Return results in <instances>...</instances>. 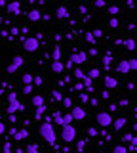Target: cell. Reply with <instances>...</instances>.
Masks as SVG:
<instances>
[{
  "mask_svg": "<svg viewBox=\"0 0 137 153\" xmlns=\"http://www.w3.org/2000/svg\"><path fill=\"white\" fill-rule=\"evenodd\" d=\"M76 149H84V142H78L76 143Z\"/></svg>",
  "mask_w": 137,
  "mask_h": 153,
  "instance_id": "681fc988",
  "label": "cell"
},
{
  "mask_svg": "<svg viewBox=\"0 0 137 153\" xmlns=\"http://www.w3.org/2000/svg\"><path fill=\"white\" fill-rule=\"evenodd\" d=\"M133 130H135V132H137V123H135V124H133Z\"/></svg>",
  "mask_w": 137,
  "mask_h": 153,
  "instance_id": "f5cc1de1",
  "label": "cell"
},
{
  "mask_svg": "<svg viewBox=\"0 0 137 153\" xmlns=\"http://www.w3.org/2000/svg\"><path fill=\"white\" fill-rule=\"evenodd\" d=\"M108 27H111V29H116L118 27V19L116 17H111V19H108Z\"/></svg>",
  "mask_w": 137,
  "mask_h": 153,
  "instance_id": "f546056e",
  "label": "cell"
},
{
  "mask_svg": "<svg viewBox=\"0 0 137 153\" xmlns=\"http://www.w3.org/2000/svg\"><path fill=\"white\" fill-rule=\"evenodd\" d=\"M15 132H17V128H15V126H12V128H10V132H8V134H10V136H13Z\"/></svg>",
  "mask_w": 137,
  "mask_h": 153,
  "instance_id": "7dc6e473",
  "label": "cell"
},
{
  "mask_svg": "<svg viewBox=\"0 0 137 153\" xmlns=\"http://www.w3.org/2000/svg\"><path fill=\"white\" fill-rule=\"evenodd\" d=\"M126 151H127L126 143H120V146H114V153H126Z\"/></svg>",
  "mask_w": 137,
  "mask_h": 153,
  "instance_id": "603a6c76",
  "label": "cell"
},
{
  "mask_svg": "<svg viewBox=\"0 0 137 153\" xmlns=\"http://www.w3.org/2000/svg\"><path fill=\"white\" fill-rule=\"evenodd\" d=\"M112 124H114V130H122V128L126 126V119L120 117V119H116V121H112Z\"/></svg>",
  "mask_w": 137,
  "mask_h": 153,
  "instance_id": "2e32d148",
  "label": "cell"
},
{
  "mask_svg": "<svg viewBox=\"0 0 137 153\" xmlns=\"http://www.w3.org/2000/svg\"><path fill=\"white\" fill-rule=\"evenodd\" d=\"M29 19H31V21H40L42 13L38 12V10H31V12H29Z\"/></svg>",
  "mask_w": 137,
  "mask_h": 153,
  "instance_id": "e0dca14e",
  "label": "cell"
},
{
  "mask_svg": "<svg viewBox=\"0 0 137 153\" xmlns=\"http://www.w3.org/2000/svg\"><path fill=\"white\" fill-rule=\"evenodd\" d=\"M44 111H46V105H44V103L36 107V111H34V119H36V121H42V117H44Z\"/></svg>",
  "mask_w": 137,
  "mask_h": 153,
  "instance_id": "9a60e30c",
  "label": "cell"
},
{
  "mask_svg": "<svg viewBox=\"0 0 137 153\" xmlns=\"http://www.w3.org/2000/svg\"><path fill=\"white\" fill-rule=\"evenodd\" d=\"M23 94H32V86L31 84H23Z\"/></svg>",
  "mask_w": 137,
  "mask_h": 153,
  "instance_id": "1f68e13d",
  "label": "cell"
},
{
  "mask_svg": "<svg viewBox=\"0 0 137 153\" xmlns=\"http://www.w3.org/2000/svg\"><path fill=\"white\" fill-rule=\"evenodd\" d=\"M38 38H34V36H29V38H23V48H25V52H36L38 50Z\"/></svg>",
  "mask_w": 137,
  "mask_h": 153,
  "instance_id": "3957f363",
  "label": "cell"
},
{
  "mask_svg": "<svg viewBox=\"0 0 137 153\" xmlns=\"http://www.w3.org/2000/svg\"><path fill=\"white\" fill-rule=\"evenodd\" d=\"M51 98L57 100V102H61V100H63V96H61V92H53V94H51Z\"/></svg>",
  "mask_w": 137,
  "mask_h": 153,
  "instance_id": "e575fe53",
  "label": "cell"
},
{
  "mask_svg": "<svg viewBox=\"0 0 137 153\" xmlns=\"http://www.w3.org/2000/svg\"><path fill=\"white\" fill-rule=\"evenodd\" d=\"M135 44H137V42H135Z\"/></svg>",
  "mask_w": 137,
  "mask_h": 153,
  "instance_id": "11a10c76",
  "label": "cell"
},
{
  "mask_svg": "<svg viewBox=\"0 0 137 153\" xmlns=\"http://www.w3.org/2000/svg\"><path fill=\"white\" fill-rule=\"evenodd\" d=\"M61 138H63L67 143L76 140V128L73 124H63V130H61Z\"/></svg>",
  "mask_w": 137,
  "mask_h": 153,
  "instance_id": "7a4b0ae2",
  "label": "cell"
},
{
  "mask_svg": "<svg viewBox=\"0 0 137 153\" xmlns=\"http://www.w3.org/2000/svg\"><path fill=\"white\" fill-rule=\"evenodd\" d=\"M55 17H57V19H65V17H69V10L65 8V6H59L57 10H55Z\"/></svg>",
  "mask_w": 137,
  "mask_h": 153,
  "instance_id": "7c38bea8",
  "label": "cell"
},
{
  "mask_svg": "<svg viewBox=\"0 0 137 153\" xmlns=\"http://www.w3.org/2000/svg\"><path fill=\"white\" fill-rule=\"evenodd\" d=\"M95 6L97 8H103V6H105V0H95Z\"/></svg>",
  "mask_w": 137,
  "mask_h": 153,
  "instance_id": "ab89813d",
  "label": "cell"
},
{
  "mask_svg": "<svg viewBox=\"0 0 137 153\" xmlns=\"http://www.w3.org/2000/svg\"><path fill=\"white\" fill-rule=\"evenodd\" d=\"M32 82H34L36 86H40L42 84V79H40V76H34V80H32Z\"/></svg>",
  "mask_w": 137,
  "mask_h": 153,
  "instance_id": "7bdbcfd3",
  "label": "cell"
},
{
  "mask_svg": "<svg viewBox=\"0 0 137 153\" xmlns=\"http://www.w3.org/2000/svg\"><path fill=\"white\" fill-rule=\"evenodd\" d=\"M116 71H118V73H122V75H124V73H130V61H126V59H122V61H118V65H116Z\"/></svg>",
  "mask_w": 137,
  "mask_h": 153,
  "instance_id": "30bf717a",
  "label": "cell"
},
{
  "mask_svg": "<svg viewBox=\"0 0 137 153\" xmlns=\"http://www.w3.org/2000/svg\"><path fill=\"white\" fill-rule=\"evenodd\" d=\"M74 90H84V82H78L76 86H74Z\"/></svg>",
  "mask_w": 137,
  "mask_h": 153,
  "instance_id": "f6af8a7d",
  "label": "cell"
},
{
  "mask_svg": "<svg viewBox=\"0 0 137 153\" xmlns=\"http://www.w3.org/2000/svg\"><path fill=\"white\" fill-rule=\"evenodd\" d=\"M74 121V119H73V115H70V113H67V115H63V124H70V123H73Z\"/></svg>",
  "mask_w": 137,
  "mask_h": 153,
  "instance_id": "f1b7e54d",
  "label": "cell"
},
{
  "mask_svg": "<svg viewBox=\"0 0 137 153\" xmlns=\"http://www.w3.org/2000/svg\"><path fill=\"white\" fill-rule=\"evenodd\" d=\"M74 121H84V117H86V111H84L82 107H73V111H70Z\"/></svg>",
  "mask_w": 137,
  "mask_h": 153,
  "instance_id": "9c48e42d",
  "label": "cell"
},
{
  "mask_svg": "<svg viewBox=\"0 0 137 153\" xmlns=\"http://www.w3.org/2000/svg\"><path fill=\"white\" fill-rule=\"evenodd\" d=\"M80 102H82V103H86V102H88V92L80 94Z\"/></svg>",
  "mask_w": 137,
  "mask_h": 153,
  "instance_id": "74e56055",
  "label": "cell"
},
{
  "mask_svg": "<svg viewBox=\"0 0 137 153\" xmlns=\"http://www.w3.org/2000/svg\"><path fill=\"white\" fill-rule=\"evenodd\" d=\"M61 102H63L65 107H73V100H70V98H63Z\"/></svg>",
  "mask_w": 137,
  "mask_h": 153,
  "instance_id": "4dcf8cb0",
  "label": "cell"
},
{
  "mask_svg": "<svg viewBox=\"0 0 137 153\" xmlns=\"http://www.w3.org/2000/svg\"><path fill=\"white\" fill-rule=\"evenodd\" d=\"M25 149L29 151V153H36V151H38V146H36V143H29V146H27Z\"/></svg>",
  "mask_w": 137,
  "mask_h": 153,
  "instance_id": "4316f807",
  "label": "cell"
},
{
  "mask_svg": "<svg viewBox=\"0 0 137 153\" xmlns=\"http://www.w3.org/2000/svg\"><path fill=\"white\" fill-rule=\"evenodd\" d=\"M95 121L99 126H111L112 124V117H111V113H97V117H95Z\"/></svg>",
  "mask_w": 137,
  "mask_h": 153,
  "instance_id": "5b68a950",
  "label": "cell"
},
{
  "mask_svg": "<svg viewBox=\"0 0 137 153\" xmlns=\"http://www.w3.org/2000/svg\"><path fill=\"white\" fill-rule=\"evenodd\" d=\"M4 130H6V126H4V123H0V134H4Z\"/></svg>",
  "mask_w": 137,
  "mask_h": 153,
  "instance_id": "f907efd6",
  "label": "cell"
},
{
  "mask_svg": "<svg viewBox=\"0 0 137 153\" xmlns=\"http://www.w3.org/2000/svg\"><path fill=\"white\" fill-rule=\"evenodd\" d=\"M118 12H120V8H118L116 4H112V6H108V13H111V16H116Z\"/></svg>",
  "mask_w": 137,
  "mask_h": 153,
  "instance_id": "d4e9b609",
  "label": "cell"
},
{
  "mask_svg": "<svg viewBox=\"0 0 137 153\" xmlns=\"http://www.w3.org/2000/svg\"><path fill=\"white\" fill-rule=\"evenodd\" d=\"M131 136H133V134H124V136H122V142H124V143H130L131 142Z\"/></svg>",
  "mask_w": 137,
  "mask_h": 153,
  "instance_id": "d6a6232c",
  "label": "cell"
},
{
  "mask_svg": "<svg viewBox=\"0 0 137 153\" xmlns=\"http://www.w3.org/2000/svg\"><path fill=\"white\" fill-rule=\"evenodd\" d=\"M130 143H131V146H137V136H131V142Z\"/></svg>",
  "mask_w": 137,
  "mask_h": 153,
  "instance_id": "bcb514c9",
  "label": "cell"
},
{
  "mask_svg": "<svg viewBox=\"0 0 137 153\" xmlns=\"http://www.w3.org/2000/svg\"><path fill=\"white\" fill-rule=\"evenodd\" d=\"M15 111H25V105L17 102V98L15 100H10V103H8V115L15 113Z\"/></svg>",
  "mask_w": 137,
  "mask_h": 153,
  "instance_id": "52a82bcc",
  "label": "cell"
},
{
  "mask_svg": "<svg viewBox=\"0 0 137 153\" xmlns=\"http://www.w3.org/2000/svg\"><path fill=\"white\" fill-rule=\"evenodd\" d=\"M116 109H118V103H111V105H108V113L116 111Z\"/></svg>",
  "mask_w": 137,
  "mask_h": 153,
  "instance_id": "f35d334b",
  "label": "cell"
},
{
  "mask_svg": "<svg viewBox=\"0 0 137 153\" xmlns=\"http://www.w3.org/2000/svg\"><path fill=\"white\" fill-rule=\"evenodd\" d=\"M32 80H34V76H32V75H29V73L23 75V84H32Z\"/></svg>",
  "mask_w": 137,
  "mask_h": 153,
  "instance_id": "7402d4cb",
  "label": "cell"
},
{
  "mask_svg": "<svg viewBox=\"0 0 137 153\" xmlns=\"http://www.w3.org/2000/svg\"><path fill=\"white\" fill-rule=\"evenodd\" d=\"M40 136L44 138L48 143H55L57 136H55V130H53V124H51V121H44V123L40 124Z\"/></svg>",
  "mask_w": 137,
  "mask_h": 153,
  "instance_id": "6da1fadb",
  "label": "cell"
},
{
  "mask_svg": "<svg viewBox=\"0 0 137 153\" xmlns=\"http://www.w3.org/2000/svg\"><path fill=\"white\" fill-rule=\"evenodd\" d=\"M103 80H105V86H107L108 90H111V88H116V86H118V80L114 79V76H105Z\"/></svg>",
  "mask_w": 137,
  "mask_h": 153,
  "instance_id": "5bb4252c",
  "label": "cell"
},
{
  "mask_svg": "<svg viewBox=\"0 0 137 153\" xmlns=\"http://www.w3.org/2000/svg\"><path fill=\"white\" fill-rule=\"evenodd\" d=\"M6 10H8V13H12V16H17V13L21 12V4L17 2V0H13V2H10L6 6Z\"/></svg>",
  "mask_w": 137,
  "mask_h": 153,
  "instance_id": "ba28073f",
  "label": "cell"
},
{
  "mask_svg": "<svg viewBox=\"0 0 137 153\" xmlns=\"http://www.w3.org/2000/svg\"><path fill=\"white\" fill-rule=\"evenodd\" d=\"M63 65H65V69H73V65H74V63H73V61H70V59H69V61H67V63H63Z\"/></svg>",
  "mask_w": 137,
  "mask_h": 153,
  "instance_id": "b9f144b4",
  "label": "cell"
},
{
  "mask_svg": "<svg viewBox=\"0 0 137 153\" xmlns=\"http://www.w3.org/2000/svg\"><path fill=\"white\" fill-rule=\"evenodd\" d=\"M101 96H103V98H105V100H107V98H108V96H111V92H108V88H107V90H105V92H103Z\"/></svg>",
  "mask_w": 137,
  "mask_h": 153,
  "instance_id": "c3c4849f",
  "label": "cell"
},
{
  "mask_svg": "<svg viewBox=\"0 0 137 153\" xmlns=\"http://www.w3.org/2000/svg\"><path fill=\"white\" fill-rule=\"evenodd\" d=\"M74 79L82 80V79H84V71H82V69H78V67H76V69H74Z\"/></svg>",
  "mask_w": 137,
  "mask_h": 153,
  "instance_id": "484cf974",
  "label": "cell"
},
{
  "mask_svg": "<svg viewBox=\"0 0 137 153\" xmlns=\"http://www.w3.org/2000/svg\"><path fill=\"white\" fill-rule=\"evenodd\" d=\"M15 98H17L15 92H10V94H8V102H10V100H15Z\"/></svg>",
  "mask_w": 137,
  "mask_h": 153,
  "instance_id": "ee69618b",
  "label": "cell"
},
{
  "mask_svg": "<svg viewBox=\"0 0 137 153\" xmlns=\"http://www.w3.org/2000/svg\"><path fill=\"white\" fill-rule=\"evenodd\" d=\"M21 65H23V57H21V56H15V57L12 59V63L6 67V71H8L10 75H13V73H17V69H19Z\"/></svg>",
  "mask_w": 137,
  "mask_h": 153,
  "instance_id": "8992f818",
  "label": "cell"
},
{
  "mask_svg": "<svg viewBox=\"0 0 137 153\" xmlns=\"http://www.w3.org/2000/svg\"><path fill=\"white\" fill-rule=\"evenodd\" d=\"M84 38H86L88 44H92V46L95 44V36H93V33H89V31H88V33H84Z\"/></svg>",
  "mask_w": 137,
  "mask_h": 153,
  "instance_id": "d6986e66",
  "label": "cell"
},
{
  "mask_svg": "<svg viewBox=\"0 0 137 153\" xmlns=\"http://www.w3.org/2000/svg\"><path fill=\"white\" fill-rule=\"evenodd\" d=\"M88 134H89V136H97V128H95V126L88 128Z\"/></svg>",
  "mask_w": 137,
  "mask_h": 153,
  "instance_id": "8d00e7d4",
  "label": "cell"
},
{
  "mask_svg": "<svg viewBox=\"0 0 137 153\" xmlns=\"http://www.w3.org/2000/svg\"><path fill=\"white\" fill-rule=\"evenodd\" d=\"M63 69H65V65L63 63H61V61L59 59H53V61H51V71H53V73H63Z\"/></svg>",
  "mask_w": 137,
  "mask_h": 153,
  "instance_id": "8fae6325",
  "label": "cell"
},
{
  "mask_svg": "<svg viewBox=\"0 0 137 153\" xmlns=\"http://www.w3.org/2000/svg\"><path fill=\"white\" fill-rule=\"evenodd\" d=\"M25 138H29V130H27V128H23V130H17L15 134H13V140H17V142L25 140Z\"/></svg>",
  "mask_w": 137,
  "mask_h": 153,
  "instance_id": "4fadbf2b",
  "label": "cell"
},
{
  "mask_svg": "<svg viewBox=\"0 0 137 153\" xmlns=\"http://www.w3.org/2000/svg\"><path fill=\"white\" fill-rule=\"evenodd\" d=\"M53 59H61V48L59 46H53Z\"/></svg>",
  "mask_w": 137,
  "mask_h": 153,
  "instance_id": "cb8c5ba5",
  "label": "cell"
},
{
  "mask_svg": "<svg viewBox=\"0 0 137 153\" xmlns=\"http://www.w3.org/2000/svg\"><path fill=\"white\" fill-rule=\"evenodd\" d=\"M0 6H6V0H0Z\"/></svg>",
  "mask_w": 137,
  "mask_h": 153,
  "instance_id": "816d5d0a",
  "label": "cell"
},
{
  "mask_svg": "<svg viewBox=\"0 0 137 153\" xmlns=\"http://www.w3.org/2000/svg\"><path fill=\"white\" fill-rule=\"evenodd\" d=\"M53 121H55V124H61V126H63V115L59 111H55L53 113Z\"/></svg>",
  "mask_w": 137,
  "mask_h": 153,
  "instance_id": "44dd1931",
  "label": "cell"
},
{
  "mask_svg": "<svg viewBox=\"0 0 137 153\" xmlns=\"http://www.w3.org/2000/svg\"><path fill=\"white\" fill-rule=\"evenodd\" d=\"M124 44H126L127 50H135V48H137V44H135L133 38H127V40H124Z\"/></svg>",
  "mask_w": 137,
  "mask_h": 153,
  "instance_id": "ffe728a7",
  "label": "cell"
},
{
  "mask_svg": "<svg viewBox=\"0 0 137 153\" xmlns=\"http://www.w3.org/2000/svg\"><path fill=\"white\" fill-rule=\"evenodd\" d=\"M44 103V96H40V94H36V96H32V105L34 107H38V105Z\"/></svg>",
  "mask_w": 137,
  "mask_h": 153,
  "instance_id": "ac0fdd59",
  "label": "cell"
},
{
  "mask_svg": "<svg viewBox=\"0 0 137 153\" xmlns=\"http://www.w3.org/2000/svg\"><path fill=\"white\" fill-rule=\"evenodd\" d=\"M2 149L6 151V153H10V151H12V143H10V142H6V143L2 146Z\"/></svg>",
  "mask_w": 137,
  "mask_h": 153,
  "instance_id": "836d02e7",
  "label": "cell"
},
{
  "mask_svg": "<svg viewBox=\"0 0 137 153\" xmlns=\"http://www.w3.org/2000/svg\"><path fill=\"white\" fill-rule=\"evenodd\" d=\"M69 59L73 61V63H76V65H82V63H86L88 54H86V52H76V50H74L73 54L69 56Z\"/></svg>",
  "mask_w": 137,
  "mask_h": 153,
  "instance_id": "277c9868",
  "label": "cell"
},
{
  "mask_svg": "<svg viewBox=\"0 0 137 153\" xmlns=\"http://www.w3.org/2000/svg\"><path fill=\"white\" fill-rule=\"evenodd\" d=\"M93 36H95V38L101 36V29H93Z\"/></svg>",
  "mask_w": 137,
  "mask_h": 153,
  "instance_id": "60d3db41",
  "label": "cell"
},
{
  "mask_svg": "<svg viewBox=\"0 0 137 153\" xmlns=\"http://www.w3.org/2000/svg\"><path fill=\"white\" fill-rule=\"evenodd\" d=\"M130 69L137 71V59H130Z\"/></svg>",
  "mask_w": 137,
  "mask_h": 153,
  "instance_id": "d590c367",
  "label": "cell"
},
{
  "mask_svg": "<svg viewBox=\"0 0 137 153\" xmlns=\"http://www.w3.org/2000/svg\"><path fill=\"white\" fill-rule=\"evenodd\" d=\"M88 76H92V79H99V69H97V67H93V69L88 73Z\"/></svg>",
  "mask_w": 137,
  "mask_h": 153,
  "instance_id": "83f0119b",
  "label": "cell"
},
{
  "mask_svg": "<svg viewBox=\"0 0 137 153\" xmlns=\"http://www.w3.org/2000/svg\"><path fill=\"white\" fill-rule=\"evenodd\" d=\"M0 149H2V146H0Z\"/></svg>",
  "mask_w": 137,
  "mask_h": 153,
  "instance_id": "db71d44e",
  "label": "cell"
}]
</instances>
